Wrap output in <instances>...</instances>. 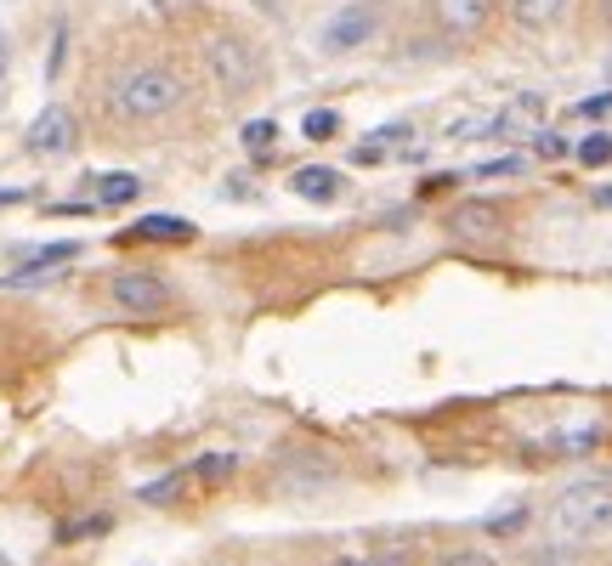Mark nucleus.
Returning <instances> with one entry per match:
<instances>
[{
  "label": "nucleus",
  "instance_id": "f257e3e1",
  "mask_svg": "<svg viewBox=\"0 0 612 566\" xmlns=\"http://www.w3.org/2000/svg\"><path fill=\"white\" fill-rule=\"evenodd\" d=\"M550 527L556 538H595L612 527V488L606 482H573L550 504Z\"/></svg>",
  "mask_w": 612,
  "mask_h": 566
},
{
  "label": "nucleus",
  "instance_id": "f03ea898",
  "mask_svg": "<svg viewBox=\"0 0 612 566\" xmlns=\"http://www.w3.org/2000/svg\"><path fill=\"white\" fill-rule=\"evenodd\" d=\"M181 97H187V85H181L176 69H136V74H125V85H120V108H125L131 119H159V114H170Z\"/></svg>",
  "mask_w": 612,
  "mask_h": 566
},
{
  "label": "nucleus",
  "instance_id": "7ed1b4c3",
  "mask_svg": "<svg viewBox=\"0 0 612 566\" xmlns=\"http://www.w3.org/2000/svg\"><path fill=\"white\" fill-rule=\"evenodd\" d=\"M205 63H210V74H216L221 91H250L261 80V52H256V45H245V40H232V34H216L205 45Z\"/></svg>",
  "mask_w": 612,
  "mask_h": 566
},
{
  "label": "nucleus",
  "instance_id": "20e7f679",
  "mask_svg": "<svg viewBox=\"0 0 612 566\" xmlns=\"http://www.w3.org/2000/svg\"><path fill=\"white\" fill-rule=\"evenodd\" d=\"M74 142H80V125H74V114H69L63 103H52V108L34 114V125H29V148H34V154L58 159V154L74 148Z\"/></svg>",
  "mask_w": 612,
  "mask_h": 566
},
{
  "label": "nucleus",
  "instance_id": "39448f33",
  "mask_svg": "<svg viewBox=\"0 0 612 566\" xmlns=\"http://www.w3.org/2000/svg\"><path fill=\"white\" fill-rule=\"evenodd\" d=\"M539 125H544V97H533V91H528V97H510L488 125H477L483 136H539Z\"/></svg>",
  "mask_w": 612,
  "mask_h": 566
},
{
  "label": "nucleus",
  "instance_id": "423d86ee",
  "mask_svg": "<svg viewBox=\"0 0 612 566\" xmlns=\"http://www.w3.org/2000/svg\"><path fill=\"white\" fill-rule=\"evenodd\" d=\"M448 232L454 239H499L505 232V210L488 205V199H465L448 210Z\"/></svg>",
  "mask_w": 612,
  "mask_h": 566
},
{
  "label": "nucleus",
  "instance_id": "0eeeda50",
  "mask_svg": "<svg viewBox=\"0 0 612 566\" xmlns=\"http://www.w3.org/2000/svg\"><path fill=\"white\" fill-rule=\"evenodd\" d=\"M114 301H120L125 312H159V306L170 301V290H165L159 272H120V277H114Z\"/></svg>",
  "mask_w": 612,
  "mask_h": 566
},
{
  "label": "nucleus",
  "instance_id": "6e6552de",
  "mask_svg": "<svg viewBox=\"0 0 612 566\" xmlns=\"http://www.w3.org/2000/svg\"><path fill=\"white\" fill-rule=\"evenodd\" d=\"M374 34V12L369 7H346L335 23L323 29V52H352V45H363Z\"/></svg>",
  "mask_w": 612,
  "mask_h": 566
},
{
  "label": "nucleus",
  "instance_id": "1a4fd4ad",
  "mask_svg": "<svg viewBox=\"0 0 612 566\" xmlns=\"http://www.w3.org/2000/svg\"><path fill=\"white\" fill-rule=\"evenodd\" d=\"M80 255V244H45V250H34L12 277H0V283H7V290H29V283H40L45 272H58V266H69Z\"/></svg>",
  "mask_w": 612,
  "mask_h": 566
},
{
  "label": "nucleus",
  "instance_id": "9d476101",
  "mask_svg": "<svg viewBox=\"0 0 612 566\" xmlns=\"http://www.w3.org/2000/svg\"><path fill=\"white\" fill-rule=\"evenodd\" d=\"M494 12V0H437V23L448 34H477Z\"/></svg>",
  "mask_w": 612,
  "mask_h": 566
},
{
  "label": "nucleus",
  "instance_id": "9b49d317",
  "mask_svg": "<svg viewBox=\"0 0 612 566\" xmlns=\"http://www.w3.org/2000/svg\"><path fill=\"white\" fill-rule=\"evenodd\" d=\"M125 239H143V244H187L194 239V221L187 216H143Z\"/></svg>",
  "mask_w": 612,
  "mask_h": 566
},
{
  "label": "nucleus",
  "instance_id": "f8f14e48",
  "mask_svg": "<svg viewBox=\"0 0 612 566\" xmlns=\"http://www.w3.org/2000/svg\"><path fill=\"white\" fill-rule=\"evenodd\" d=\"M290 187H295L301 199H312V205H335V199H341V170H329V165H301Z\"/></svg>",
  "mask_w": 612,
  "mask_h": 566
},
{
  "label": "nucleus",
  "instance_id": "ddd939ff",
  "mask_svg": "<svg viewBox=\"0 0 612 566\" xmlns=\"http://www.w3.org/2000/svg\"><path fill=\"white\" fill-rule=\"evenodd\" d=\"M136 193H143V181H136L131 170H108V176H97V210H114V205H131Z\"/></svg>",
  "mask_w": 612,
  "mask_h": 566
},
{
  "label": "nucleus",
  "instance_id": "4468645a",
  "mask_svg": "<svg viewBox=\"0 0 612 566\" xmlns=\"http://www.w3.org/2000/svg\"><path fill=\"white\" fill-rule=\"evenodd\" d=\"M397 142H408V125H381L374 136H363V148H352V159H357V165H381Z\"/></svg>",
  "mask_w": 612,
  "mask_h": 566
},
{
  "label": "nucleus",
  "instance_id": "2eb2a0df",
  "mask_svg": "<svg viewBox=\"0 0 612 566\" xmlns=\"http://www.w3.org/2000/svg\"><path fill=\"white\" fill-rule=\"evenodd\" d=\"M561 7H568V0H516V18H522L528 29H544V23L561 18Z\"/></svg>",
  "mask_w": 612,
  "mask_h": 566
},
{
  "label": "nucleus",
  "instance_id": "dca6fc26",
  "mask_svg": "<svg viewBox=\"0 0 612 566\" xmlns=\"http://www.w3.org/2000/svg\"><path fill=\"white\" fill-rule=\"evenodd\" d=\"M181 488H187V470H170V476H159V482L143 488V504H176Z\"/></svg>",
  "mask_w": 612,
  "mask_h": 566
},
{
  "label": "nucleus",
  "instance_id": "f3484780",
  "mask_svg": "<svg viewBox=\"0 0 612 566\" xmlns=\"http://www.w3.org/2000/svg\"><path fill=\"white\" fill-rule=\"evenodd\" d=\"M301 130H307V142H329V136L341 130V114H335V108H312V114L301 119Z\"/></svg>",
  "mask_w": 612,
  "mask_h": 566
},
{
  "label": "nucleus",
  "instance_id": "a211bd4d",
  "mask_svg": "<svg viewBox=\"0 0 612 566\" xmlns=\"http://www.w3.org/2000/svg\"><path fill=\"white\" fill-rule=\"evenodd\" d=\"M579 165H595V170L612 165V136H606V130H595V136L579 142Z\"/></svg>",
  "mask_w": 612,
  "mask_h": 566
},
{
  "label": "nucleus",
  "instance_id": "6ab92c4d",
  "mask_svg": "<svg viewBox=\"0 0 612 566\" xmlns=\"http://www.w3.org/2000/svg\"><path fill=\"white\" fill-rule=\"evenodd\" d=\"M272 142H278V125H272V119H250V125H245V148H250V154H272Z\"/></svg>",
  "mask_w": 612,
  "mask_h": 566
},
{
  "label": "nucleus",
  "instance_id": "aec40b11",
  "mask_svg": "<svg viewBox=\"0 0 612 566\" xmlns=\"http://www.w3.org/2000/svg\"><path fill=\"white\" fill-rule=\"evenodd\" d=\"M194 470H199L205 482H227V476H232V453H205Z\"/></svg>",
  "mask_w": 612,
  "mask_h": 566
},
{
  "label": "nucleus",
  "instance_id": "412c9836",
  "mask_svg": "<svg viewBox=\"0 0 612 566\" xmlns=\"http://www.w3.org/2000/svg\"><path fill=\"white\" fill-rule=\"evenodd\" d=\"M437 566H499V560H494L488 549H448Z\"/></svg>",
  "mask_w": 612,
  "mask_h": 566
},
{
  "label": "nucleus",
  "instance_id": "4be33fe9",
  "mask_svg": "<svg viewBox=\"0 0 612 566\" xmlns=\"http://www.w3.org/2000/svg\"><path fill=\"white\" fill-rule=\"evenodd\" d=\"M533 142H539V159H568V154H573L568 136H556V130H539Z\"/></svg>",
  "mask_w": 612,
  "mask_h": 566
},
{
  "label": "nucleus",
  "instance_id": "5701e85b",
  "mask_svg": "<svg viewBox=\"0 0 612 566\" xmlns=\"http://www.w3.org/2000/svg\"><path fill=\"white\" fill-rule=\"evenodd\" d=\"M522 170V159H494V165H477V176L488 181V176H516Z\"/></svg>",
  "mask_w": 612,
  "mask_h": 566
},
{
  "label": "nucleus",
  "instance_id": "b1692460",
  "mask_svg": "<svg viewBox=\"0 0 612 566\" xmlns=\"http://www.w3.org/2000/svg\"><path fill=\"white\" fill-rule=\"evenodd\" d=\"M579 114H590V119L612 114V91H601V97H584V103H579Z\"/></svg>",
  "mask_w": 612,
  "mask_h": 566
},
{
  "label": "nucleus",
  "instance_id": "393cba45",
  "mask_svg": "<svg viewBox=\"0 0 612 566\" xmlns=\"http://www.w3.org/2000/svg\"><path fill=\"white\" fill-rule=\"evenodd\" d=\"M227 193H232V199H256V187H250V176H232Z\"/></svg>",
  "mask_w": 612,
  "mask_h": 566
},
{
  "label": "nucleus",
  "instance_id": "a878e982",
  "mask_svg": "<svg viewBox=\"0 0 612 566\" xmlns=\"http://www.w3.org/2000/svg\"><path fill=\"white\" fill-rule=\"evenodd\" d=\"M29 199V187H0V210H7V205H23Z\"/></svg>",
  "mask_w": 612,
  "mask_h": 566
},
{
  "label": "nucleus",
  "instance_id": "bb28decb",
  "mask_svg": "<svg viewBox=\"0 0 612 566\" xmlns=\"http://www.w3.org/2000/svg\"><path fill=\"white\" fill-rule=\"evenodd\" d=\"M363 566H408V560H403V555H397V549H386V555H369V560H363Z\"/></svg>",
  "mask_w": 612,
  "mask_h": 566
},
{
  "label": "nucleus",
  "instance_id": "cd10ccee",
  "mask_svg": "<svg viewBox=\"0 0 612 566\" xmlns=\"http://www.w3.org/2000/svg\"><path fill=\"white\" fill-rule=\"evenodd\" d=\"M154 12H181V7H194V0H148Z\"/></svg>",
  "mask_w": 612,
  "mask_h": 566
},
{
  "label": "nucleus",
  "instance_id": "c85d7f7f",
  "mask_svg": "<svg viewBox=\"0 0 612 566\" xmlns=\"http://www.w3.org/2000/svg\"><path fill=\"white\" fill-rule=\"evenodd\" d=\"M7 63H12V52H7V34H0V74H7Z\"/></svg>",
  "mask_w": 612,
  "mask_h": 566
},
{
  "label": "nucleus",
  "instance_id": "c756f323",
  "mask_svg": "<svg viewBox=\"0 0 612 566\" xmlns=\"http://www.w3.org/2000/svg\"><path fill=\"white\" fill-rule=\"evenodd\" d=\"M595 205H601V210H612V187H601V193H595Z\"/></svg>",
  "mask_w": 612,
  "mask_h": 566
},
{
  "label": "nucleus",
  "instance_id": "7c9ffc66",
  "mask_svg": "<svg viewBox=\"0 0 612 566\" xmlns=\"http://www.w3.org/2000/svg\"><path fill=\"white\" fill-rule=\"evenodd\" d=\"M329 566H363V560H352V555H341V560H329Z\"/></svg>",
  "mask_w": 612,
  "mask_h": 566
},
{
  "label": "nucleus",
  "instance_id": "2f4dec72",
  "mask_svg": "<svg viewBox=\"0 0 612 566\" xmlns=\"http://www.w3.org/2000/svg\"><path fill=\"white\" fill-rule=\"evenodd\" d=\"M601 7H606V23H612V0H601Z\"/></svg>",
  "mask_w": 612,
  "mask_h": 566
}]
</instances>
